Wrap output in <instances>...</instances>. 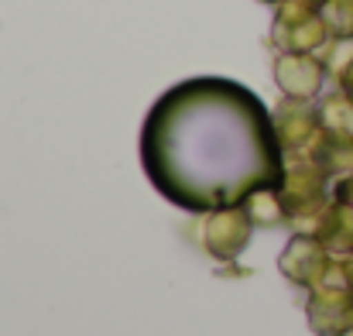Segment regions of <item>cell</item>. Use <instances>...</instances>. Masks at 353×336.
Masks as SVG:
<instances>
[{
  "label": "cell",
  "mask_w": 353,
  "mask_h": 336,
  "mask_svg": "<svg viewBox=\"0 0 353 336\" xmlns=\"http://www.w3.org/2000/svg\"><path fill=\"white\" fill-rule=\"evenodd\" d=\"M141 165L151 186L185 213L243 206L257 189H278L288 155L264 100L223 76H196L144 117Z\"/></svg>",
  "instance_id": "1"
},
{
  "label": "cell",
  "mask_w": 353,
  "mask_h": 336,
  "mask_svg": "<svg viewBox=\"0 0 353 336\" xmlns=\"http://www.w3.org/2000/svg\"><path fill=\"white\" fill-rule=\"evenodd\" d=\"M333 179L326 175V168L319 161H312L309 155H295L285 165V179L278 186L281 206H285V224L295 230H312L316 217L326 210V203L333 199Z\"/></svg>",
  "instance_id": "2"
},
{
  "label": "cell",
  "mask_w": 353,
  "mask_h": 336,
  "mask_svg": "<svg viewBox=\"0 0 353 336\" xmlns=\"http://www.w3.org/2000/svg\"><path fill=\"white\" fill-rule=\"evenodd\" d=\"M330 28L309 0H281L274 24H271V45L278 52H323L330 45Z\"/></svg>",
  "instance_id": "3"
},
{
  "label": "cell",
  "mask_w": 353,
  "mask_h": 336,
  "mask_svg": "<svg viewBox=\"0 0 353 336\" xmlns=\"http://www.w3.org/2000/svg\"><path fill=\"white\" fill-rule=\"evenodd\" d=\"M336 264V261H333ZM305 323L316 336H350L353 333V288L330 271V278L309 288Z\"/></svg>",
  "instance_id": "4"
},
{
  "label": "cell",
  "mask_w": 353,
  "mask_h": 336,
  "mask_svg": "<svg viewBox=\"0 0 353 336\" xmlns=\"http://www.w3.org/2000/svg\"><path fill=\"white\" fill-rule=\"evenodd\" d=\"M333 261H336V257L330 254V247H326L316 233L295 230L292 240L285 244L281 257H278V268H281V275H285L292 285H299V288H316V285H323V281L330 278Z\"/></svg>",
  "instance_id": "5"
},
{
  "label": "cell",
  "mask_w": 353,
  "mask_h": 336,
  "mask_svg": "<svg viewBox=\"0 0 353 336\" xmlns=\"http://www.w3.org/2000/svg\"><path fill=\"white\" fill-rule=\"evenodd\" d=\"M330 69L319 52H278L274 59V83L288 100H316L323 93Z\"/></svg>",
  "instance_id": "6"
},
{
  "label": "cell",
  "mask_w": 353,
  "mask_h": 336,
  "mask_svg": "<svg viewBox=\"0 0 353 336\" xmlns=\"http://www.w3.org/2000/svg\"><path fill=\"white\" fill-rule=\"evenodd\" d=\"M250 230H254V220L243 206H223V210H213L203 224V247L210 257L216 261H236L247 244H250Z\"/></svg>",
  "instance_id": "7"
},
{
  "label": "cell",
  "mask_w": 353,
  "mask_h": 336,
  "mask_svg": "<svg viewBox=\"0 0 353 336\" xmlns=\"http://www.w3.org/2000/svg\"><path fill=\"white\" fill-rule=\"evenodd\" d=\"M274 127H278V137H281V148L288 158L295 155H309L323 134V123H319V110L309 103V100H288L281 103L274 113Z\"/></svg>",
  "instance_id": "8"
},
{
  "label": "cell",
  "mask_w": 353,
  "mask_h": 336,
  "mask_svg": "<svg viewBox=\"0 0 353 336\" xmlns=\"http://www.w3.org/2000/svg\"><path fill=\"white\" fill-rule=\"evenodd\" d=\"M309 233H316V237L330 247L333 257L350 254L353 250V206L333 196V199L326 203V210L316 217V224H312Z\"/></svg>",
  "instance_id": "9"
},
{
  "label": "cell",
  "mask_w": 353,
  "mask_h": 336,
  "mask_svg": "<svg viewBox=\"0 0 353 336\" xmlns=\"http://www.w3.org/2000/svg\"><path fill=\"white\" fill-rule=\"evenodd\" d=\"M319 123H323V134L330 137H340V141H350L353 144V100L336 86L333 93H326L319 100Z\"/></svg>",
  "instance_id": "10"
},
{
  "label": "cell",
  "mask_w": 353,
  "mask_h": 336,
  "mask_svg": "<svg viewBox=\"0 0 353 336\" xmlns=\"http://www.w3.org/2000/svg\"><path fill=\"white\" fill-rule=\"evenodd\" d=\"M309 158L319 161L333 182L353 172V144L350 141H340V137H330V134H319V141L309 151Z\"/></svg>",
  "instance_id": "11"
},
{
  "label": "cell",
  "mask_w": 353,
  "mask_h": 336,
  "mask_svg": "<svg viewBox=\"0 0 353 336\" xmlns=\"http://www.w3.org/2000/svg\"><path fill=\"white\" fill-rule=\"evenodd\" d=\"M243 210L250 213L254 226H278L285 224V206H281V196L278 189H257L243 199Z\"/></svg>",
  "instance_id": "12"
},
{
  "label": "cell",
  "mask_w": 353,
  "mask_h": 336,
  "mask_svg": "<svg viewBox=\"0 0 353 336\" xmlns=\"http://www.w3.org/2000/svg\"><path fill=\"white\" fill-rule=\"evenodd\" d=\"M319 14H323V21H326V28L336 41L353 38V0H326L319 7Z\"/></svg>",
  "instance_id": "13"
},
{
  "label": "cell",
  "mask_w": 353,
  "mask_h": 336,
  "mask_svg": "<svg viewBox=\"0 0 353 336\" xmlns=\"http://www.w3.org/2000/svg\"><path fill=\"white\" fill-rule=\"evenodd\" d=\"M333 271H336V278H340L343 285H350V288H353V250H350V254H343V257H336Z\"/></svg>",
  "instance_id": "14"
},
{
  "label": "cell",
  "mask_w": 353,
  "mask_h": 336,
  "mask_svg": "<svg viewBox=\"0 0 353 336\" xmlns=\"http://www.w3.org/2000/svg\"><path fill=\"white\" fill-rule=\"evenodd\" d=\"M333 79H336V86H340V90H343V93H347V97L353 100V55L347 59V66H343V69H340Z\"/></svg>",
  "instance_id": "15"
},
{
  "label": "cell",
  "mask_w": 353,
  "mask_h": 336,
  "mask_svg": "<svg viewBox=\"0 0 353 336\" xmlns=\"http://www.w3.org/2000/svg\"><path fill=\"white\" fill-rule=\"evenodd\" d=\"M333 196L353 206V172H350V175H343V179H336V186H333Z\"/></svg>",
  "instance_id": "16"
},
{
  "label": "cell",
  "mask_w": 353,
  "mask_h": 336,
  "mask_svg": "<svg viewBox=\"0 0 353 336\" xmlns=\"http://www.w3.org/2000/svg\"><path fill=\"white\" fill-rule=\"evenodd\" d=\"M309 3H312V7H323V3H326V0H309Z\"/></svg>",
  "instance_id": "17"
},
{
  "label": "cell",
  "mask_w": 353,
  "mask_h": 336,
  "mask_svg": "<svg viewBox=\"0 0 353 336\" xmlns=\"http://www.w3.org/2000/svg\"><path fill=\"white\" fill-rule=\"evenodd\" d=\"M261 3H274V7H278V3H281V0H261Z\"/></svg>",
  "instance_id": "18"
}]
</instances>
